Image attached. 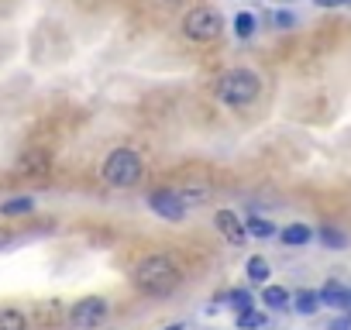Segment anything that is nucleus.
<instances>
[{
  "label": "nucleus",
  "mask_w": 351,
  "mask_h": 330,
  "mask_svg": "<svg viewBox=\"0 0 351 330\" xmlns=\"http://www.w3.org/2000/svg\"><path fill=\"white\" fill-rule=\"evenodd\" d=\"M320 306H330V309H344L351 313V289H344L341 282H327L320 289Z\"/></svg>",
  "instance_id": "obj_8"
},
{
  "label": "nucleus",
  "mask_w": 351,
  "mask_h": 330,
  "mask_svg": "<svg viewBox=\"0 0 351 330\" xmlns=\"http://www.w3.org/2000/svg\"><path fill=\"white\" fill-rule=\"evenodd\" d=\"M245 275H248V282H255V285H269V275H272L269 258H265V255H252V258L245 262Z\"/></svg>",
  "instance_id": "obj_11"
},
{
  "label": "nucleus",
  "mask_w": 351,
  "mask_h": 330,
  "mask_svg": "<svg viewBox=\"0 0 351 330\" xmlns=\"http://www.w3.org/2000/svg\"><path fill=\"white\" fill-rule=\"evenodd\" d=\"M262 303H265L269 309H286V306L293 303V296H289L282 285H265V289H262Z\"/></svg>",
  "instance_id": "obj_15"
},
{
  "label": "nucleus",
  "mask_w": 351,
  "mask_h": 330,
  "mask_svg": "<svg viewBox=\"0 0 351 330\" xmlns=\"http://www.w3.org/2000/svg\"><path fill=\"white\" fill-rule=\"evenodd\" d=\"M279 4H293V0H279Z\"/></svg>",
  "instance_id": "obj_26"
},
{
  "label": "nucleus",
  "mask_w": 351,
  "mask_h": 330,
  "mask_svg": "<svg viewBox=\"0 0 351 330\" xmlns=\"http://www.w3.org/2000/svg\"><path fill=\"white\" fill-rule=\"evenodd\" d=\"M262 93V79L252 69H228L214 79V97L228 107H248Z\"/></svg>",
  "instance_id": "obj_2"
},
{
  "label": "nucleus",
  "mask_w": 351,
  "mask_h": 330,
  "mask_svg": "<svg viewBox=\"0 0 351 330\" xmlns=\"http://www.w3.org/2000/svg\"><path fill=\"white\" fill-rule=\"evenodd\" d=\"M272 25H276L279 31H289V28H296V18H293L289 11H276V14H272Z\"/></svg>",
  "instance_id": "obj_21"
},
{
  "label": "nucleus",
  "mask_w": 351,
  "mask_h": 330,
  "mask_svg": "<svg viewBox=\"0 0 351 330\" xmlns=\"http://www.w3.org/2000/svg\"><path fill=\"white\" fill-rule=\"evenodd\" d=\"M221 31H224V18H221L217 8L200 4L183 18V35L190 42H214V38H221Z\"/></svg>",
  "instance_id": "obj_4"
},
{
  "label": "nucleus",
  "mask_w": 351,
  "mask_h": 330,
  "mask_svg": "<svg viewBox=\"0 0 351 330\" xmlns=\"http://www.w3.org/2000/svg\"><path fill=\"white\" fill-rule=\"evenodd\" d=\"M107 313H110V303L104 296H83V299L73 303L69 320H73L76 330H97V327H104Z\"/></svg>",
  "instance_id": "obj_5"
},
{
  "label": "nucleus",
  "mask_w": 351,
  "mask_h": 330,
  "mask_svg": "<svg viewBox=\"0 0 351 330\" xmlns=\"http://www.w3.org/2000/svg\"><path fill=\"white\" fill-rule=\"evenodd\" d=\"M289 306H296V313H303V316H313V313L320 309V292H313V289H300V292L293 296Z\"/></svg>",
  "instance_id": "obj_13"
},
{
  "label": "nucleus",
  "mask_w": 351,
  "mask_h": 330,
  "mask_svg": "<svg viewBox=\"0 0 351 330\" xmlns=\"http://www.w3.org/2000/svg\"><path fill=\"white\" fill-rule=\"evenodd\" d=\"M148 210L158 214L169 224H180L186 217V203H183V196L176 193V190H152L148 193Z\"/></svg>",
  "instance_id": "obj_6"
},
{
  "label": "nucleus",
  "mask_w": 351,
  "mask_h": 330,
  "mask_svg": "<svg viewBox=\"0 0 351 330\" xmlns=\"http://www.w3.org/2000/svg\"><path fill=\"white\" fill-rule=\"evenodd\" d=\"M231 28H234V35H238V38L245 42V38H252V35H255V28H258V18H255L252 11H238V14H234V25H231Z\"/></svg>",
  "instance_id": "obj_16"
},
{
  "label": "nucleus",
  "mask_w": 351,
  "mask_h": 330,
  "mask_svg": "<svg viewBox=\"0 0 351 330\" xmlns=\"http://www.w3.org/2000/svg\"><path fill=\"white\" fill-rule=\"evenodd\" d=\"M245 227H248V238H262V241H269V238L276 234V224L265 220V217H248Z\"/></svg>",
  "instance_id": "obj_18"
},
{
  "label": "nucleus",
  "mask_w": 351,
  "mask_h": 330,
  "mask_svg": "<svg viewBox=\"0 0 351 330\" xmlns=\"http://www.w3.org/2000/svg\"><path fill=\"white\" fill-rule=\"evenodd\" d=\"M317 8H344V0H313Z\"/></svg>",
  "instance_id": "obj_24"
},
{
  "label": "nucleus",
  "mask_w": 351,
  "mask_h": 330,
  "mask_svg": "<svg viewBox=\"0 0 351 330\" xmlns=\"http://www.w3.org/2000/svg\"><path fill=\"white\" fill-rule=\"evenodd\" d=\"M131 282H134V289H138L141 296H148V299H165V296H172L176 289H180L183 272H180V265L172 262V255H148V258H141L138 268L131 272Z\"/></svg>",
  "instance_id": "obj_1"
},
{
  "label": "nucleus",
  "mask_w": 351,
  "mask_h": 330,
  "mask_svg": "<svg viewBox=\"0 0 351 330\" xmlns=\"http://www.w3.org/2000/svg\"><path fill=\"white\" fill-rule=\"evenodd\" d=\"M18 173L21 176H45L49 173V155L38 148V151H28V155H21V162H18Z\"/></svg>",
  "instance_id": "obj_10"
},
{
  "label": "nucleus",
  "mask_w": 351,
  "mask_h": 330,
  "mask_svg": "<svg viewBox=\"0 0 351 330\" xmlns=\"http://www.w3.org/2000/svg\"><path fill=\"white\" fill-rule=\"evenodd\" d=\"M317 238H320V244L330 248V251H344V248H348V234H344L341 227H330V224H327V227L317 231Z\"/></svg>",
  "instance_id": "obj_14"
},
{
  "label": "nucleus",
  "mask_w": 351,
  "mask_h": 330,
  "mask_svg": "<svg viewBox=\"0 0 351 330\" xmlns=\"http://www.w3.org/2000/svg\"><path fill=\"white\" fill-rule=\"evenodd\" d=\"M11 241H14V234H11L8 227H0V251H4V248H8Z\"/></svg>",
  "instance_id": "obj_23"
},
{
  "label": "nucleus",
  "mask_w": 351,
  "mask_h": 330,
  "mask_svg": "<svg viewBox=\"0 0 351 330\" xmlns=\"http://www.w3.org/2000/svg\"><path fill=\"white\" fill-rule=\"evenodd\" d=\"M165 330H186V327H183V323H169Z\"/></svg>",
  "instance_id": "obj_25"
},
{
  "label": "nucleus",
  "mask_w": 351,
  "mask_h": 330,
  "mask_svg": "<svg viewBox=\"0 0 351 330\" xmlns=\"http://www.w3.org/2000/svg\"><path fill=\"white\" fill-rule=\"evenodd\" d=\"M214 227L224 234V241L228 244H234V248H241L245 241H248V227H245V220L234 214V210H217L214 214Z\"/></svg>",
  "instance_id": "obj_7"
},
{
  "label": "nucleus",
  "mask_w": 351,
  "mask_h": 330,
  "mask_svg": "<svg viewBox=\"0 0 351 330\" xmlns=\"http://www.w3.org/2000/svg\"><path fill=\"white\" fill-rule=\"evenodd\" d=\"M145 176V165H141V155L131 151V148H114L107 158H104V179L117 190H131L138 186Z\"/></svg>",
  "instance_id": "obj_3"
},
{
  "label": "nucleus",
  "mask_w": 351,
  "mask_h": 330,
  "mask_svg": "<svg viewBox=\"0 0 351 330\" xmlns=\"http://www.w3.org/2000/svg\"><path fill=\"white\" fill-rule=\"evenodd\" d=\"M0 330H28L25 313L14 309V306H4V309H0Z\"/></svg>",
  "instance_id": "obj_17"
},
{
  "label": "nucleus",
  "mask_w": 351,
  "mask_h": 330,
  "mask_svg": "<svg viewBox=\"0 0 351 330\" xmlns=\"http://www.w3.org/2000/svg\"><path fill=\"white\" fill-rule=\"evenodd\" d=\"M221 303L234 306L238 313H248V309H255V296H252V289H231V292H224L221 299H214V303H210V313H214Z\"/></svg>",
  "instance_id": "obj_9"
},
{
  "label": "nucleus",
  "mask_w": 351,
  "mask_h": 330,
  "mask_svg": "<svg viewBox=\"0 0 351 330\" xmlns=\"http://www.w3.org/2000/svg\"><path fill=\"white\" fill-rule=\"evenodd\" d=\"M327 330H351V313H341L337 320H330Z\"/></svg>",
  "instance_id": "obj_22"
},
{
  "label": "nucleus",
  "mask_w": 351,
  "mask_h": 330,
  "mask_svg": "<svg viewBox=\"0 0 351 330\" xmlns=\"http://www.w3.org/2000/svg\"><path fill=\"white\" fill-rule=\"evenodd\" d=\"M35 210V200L32 196H18V200H8L4 207H0V214L4 217H21V214H32Z\"/></svg>",
  "instance_id": "obj_19"
},
{
  "label": "nucleus",
  "mask_w": 351,
  "mask_h": 330,
  "mask_svg": "<svg viewBox=\"0 0 351 330\" xmlns=\"http://www.w3.org/2000/svg\"><path fill=\"white\" fill-rule=\"evenodd\" d=\"M265 323H269V316H265V313H258V309L238 313V327H241V330H262Z\"/></svg>",
  "instance_id": "obj_20"
},
{
  "label": "nucleus",
  "mask_w": 351,
  "mask_h": 330,
  "mask_svg": "<svg viewBox=\"0 0 351 330\" xmlns=\"http://www.w3.org/2000/svg\"><path fill=\"white\" fill-rule=\"evenodd\" d=\"M279 241H282L286 248H303V244L313 241V231H310L306 224H289V227L279 231Z\"/></svg>",
  "instance_id": "obj_12"
}]
</instances>
